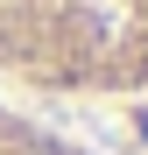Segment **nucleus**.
Listing matches in <instances>:
<instances>
[{
    "label": "nucleus",
    "instance_id": "f257e3e1",
    "mask_svg": "<svg viewBox=\"0 0 148 155\" xmlns=\"http://www.w3.org/2000/svg\"><path fill=\"white\" fill-rule=\"evenodd\" d=\"M0 78L49 99L148 92V0H0Z\"/></svg>",
    "mask_w": 148,
    "mask_h": 155
},
{
    "label": "nucleus",
    "instance_id": "f03ea898",
    "mask_svg": "<svg viewBox=\"0 0 148 155\" xmlns=\"http://www.w3.org/2000/svg\"><path fill=\"white\" fill-rule=\"evenodd\" d=\"M0 155H92V148L71 141V134H57V127L35 120V113H21L14 99H0Z\"/></svg>",
    "mask_w": 148,
    "mask_h": 155
}]
</instances>
